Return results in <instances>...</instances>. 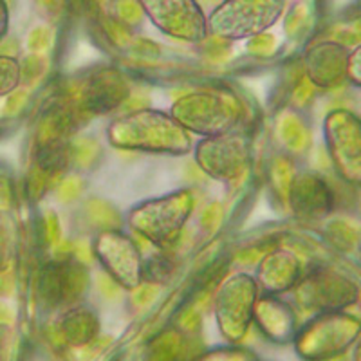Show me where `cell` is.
Returning a JSON list of instances; mask_svg holds the SVG:
<instances>
[{
  "label": "cell",
  "instance_id": "6",
  "mask_svg": "<svg viewBox=\"0 0 361 361\" xmlns=\"http://www.w3.org/2000/svg\"><path fill=\"white\" fill-rule=\"evenodd\" d=\"M8 24H9V11L6 0H0V40L4 38V35L8 33Z\"/></svg>",
  "mask_w": 361,
  "mask_h": 361
},
{
  "label": "cell",
  "instance_id": "2",
  "mask_svg": "<svg viewBox=\"0 0 361 361\" xmlns=\"http://www.w3.org/2000/svg\"><path fill=\"white\" fill-rule=\"evenodd\" d=\"M161 33L185 42L208 38V18L195 0H137Z\"/></svg>",
  "mask_w": 361,
  "mask_h": 361
},
{
  "label": "cell",
  "instance_id": "3",
  "mask_svg": "<svg viewBox=\"0 0 361 361\" xmlns=\"http://www.w3.org/2000/svg\"><path fill=\"white\" fill-rule=\"evenodd\" d=\"M22 78V67L13 56L0 54V96H6L17 89Z\"/></svg>",
  "mask_w": 361,
  "mask_h": 361
},
{
  "label": "cell",
  "instance_id": "5",
  "mask_svg": "<svg viewBox=\"0 0 361 361\" xmlns=\"http://www.w3.org/2000/svg\"><path fill=\"white\" fill-rule=\"evenodd\" d=\"M13 255V233L11 221L4 212H0V271L8 267Z\"/></svg>",
  "mask_w": 361,
  "mask_h": 361
},
{
  "label": "cell",
  "instance_id": "7",
  "mask_svg": "<svg viewBox=\"0 0 361 361\" xmlns=\"http://www.w3.org/2000/svg\"><path fill=\"white\" fill-rule=\"evenodd\" d=\"M45 2H53V0H45Z\"/></svg>",
  "mask_w": 361,
  "mask_h": 361
},
{
  "label": "cell",
  "instance_id": "4",
  "mask_svg": "<svg viewBox=\"0 0 361 361\" xmlns=\"http://www.w3.org/2000/svg\"><path fill=\"white\" fill-rule=\"evenodd\" d=\"M173 273V262L169 257H154L148 260V264L141 266V276L150 282H164L169 280Z\"/></svg>",
  "mask_w": 361,
  "mask_h": 361
},
{
  "label": "cell",
  "instance_id": "1",
  "mask_svg": "<svg viewBox=\"0 0 361 361\" xmlns=\"http://www.w3.org/2000/svg\"><path fill=\"white\" fill-rule=\"evenodd\" d=\"M286 0H222L209 13L208 31L221 40L260 37L279 22Z\"/></svg>",
  "mask_w": 361,
  "mask_h": 361
}]
</instances>
